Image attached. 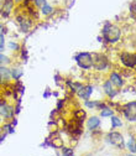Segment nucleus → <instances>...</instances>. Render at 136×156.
<instances>
[{
  "instance_id": "obj_1",
  "label": "nucleus",
  "mask_w": 136,
  "mask_h": 156,
  "mask_svg": "<svg viewBox=\"0 0 136 156\" xmlns=\"http://www.w3.org/2000/svg\"><path fill=\"white\" fill-rule=\"evenodd\" d=\"M103 36L104 38L110 42V44H115L116 41L120 38L121 36V31L119 27H116L115 25H111V24H106L105 27L103 29Z\"/></svg>"
},
{
  "instance_id": "obj_2",
  "label": "nucleus",
  "mask_w": 136,
  "mask_h": 156,
  "mask_svg": "<svg viewBox=\"0 0 136 156\" xmlns=\"http://www.w3.org/2000/svg\"><path fill=\"white\" fill-rule=\"evenodd\" d=\"M75 61L78 63V66L83 69H89L93 67V57L88 52H82L79 55H77Z\"/></svg>"
},
{
  "instance_id": "obj_3",
  "label": "nucleus",
  "mask_w": 136,
  "mask_h": 156,
  "mask_svg": "<svg viewBox=\"0 0 136 156\" xmlns=\"http://www.w3.org/2000/svg\"><path fill=\"white\" fill-rule=\"evenodd\" d=\"M109 62H108V58L104 55H94L93 58V67L98 71H103L105 68H108Z\"/></svg>"
},
{
  "instance_id": "obj_4",
  "label": "nucleus",
  "mask_w": 136,
  "mask_h": 156,
  "mask_svg": "<svg viewBox=\"0 0 136 156\" xmlns=\"http://www.w3.org/2000/svg\"><path fill=\"white\" fill-rule=\"evenodd\" d=\"M108 141L113 145V146H116L119 149H123L124 147V138L120 133H116V131H113L108 135Z\"/></svg>"
},
{
  "instance_id": "obj_5",
  "label": "nucleus",
  "mask_w": 136,
  "mask_h": 156,
  "mask_svg": "<svg viewBox=\"0 0 136 156\" xmlns=\"http://www.w3.org/2000/svg\"><path fill=\"white\" fill-rule=\"evenodd\" d=\"M135 107H136V103H135V102H130V103H127L126 105H124V107H123L124 115L127 118V120H129V122H135V119H136Z\"/></svg>"
},
{
  "instance_id": "obj_6",
  "label": "nucleus",
  "mask_w": 136,
  "mask_h": 156,
  "mask_svg": "<svg viewBox=\"0 0 136 156\" xmlns=\"http://www.w3.org/2000/svg\"><path fill=\"white\" fill-rule=\"evenodd\" d=\"M121 62L129 68H135V53L125 52L121 55Z\"/></svg>"
},
{
  "instance_id": "obj_7",
  "label": "nucleus",
  "mask_w": 136,
  "mask_h": 156,
  "mask_svg": "<svg viewBox=\"0 0 136 156\" xmlns=\"http://www.w3.org/2000/svg\"><path fill=\"white\" fill-rule=\"evenodd\" d=\"M0 114H2L4 118H11L14 115V108L6 103H0Z\"/></svg>"
},
{
  "instance_id": "obj_8",
  "label": "nucleus",
  "mask_w": 136,
  "mask_h": 156,
  "mask_svg": "<svg viewBox=\"0 0 136 156\" xmlns=\"http://www.w3.org/2000/svg\"><path fill=\"white\" fill-rule=\"evenodd\" d=\"M77 92H78V95L81 97V98L82 99H89V97H90V94H92V92H93V87L92 86H82L78 90H77Z\"/></svg>"
},
{
  "instance_id": "obj_9",
  "label": "nucleus",
  "mask_w": 136,
  "mask_h": 156,
  "mask_svg": "<svg viewBox=\"0 0 136 156\" xmlns=\"http://www.w3.org/2000/svg\"><path fill=\"white\" fill-rule=\"evenodd\" d=\"M12 5H14L12 0H6V2L3 3V6L0 8V11H2V15L4 17H8L10 15V12L12 11Z\"/></svg>"
},
{
  "instance_id": "obj_10",
  "label": "nucleus",
  "mask_w": 136,
  "mask_h": 156,
  "mask_svg": "<svg viewBox=\"0 0 136 156\" xmlns=\"http://www.w3.org/2000/svg\"><path fill=\"white\" fill-rule=\"evenodd\" d=\"M110 82H111V84H114V86H116V87H123L124 86V81H123V78L118 74V73H111L110 74Z\"/></svg>"
},
{
  "instance_id": "obj_11",
  "label": "nucleus",
  "mask_w": 136,
  "mask_h": 156,
  "mask_svg": "<svg viewBox=\"0 0 136 156\" xmlns=\"http://www.w3.org/2000/svg\"><path fill=\"white\" fill-rule=\"evenodd\" d=\"M100 125V120H99V118L98 116H92V118L88 120V128H89V130H94V129H96Z\"/></svg>"
},
{
  "instance_id": "obj_12",
  "label": "nucleus",
  "mask_w": 136,
  "mask_h": 156,
  "mask_svg": "<svg viewBox=\"0 0 136 156\" xmlns=\"http://www.w3.org/2000/svg\"><path fill=\"white\" fill-rule=\"evenodd\" d=\"M10 76L11 73L6 67H0V81H9Z\"/></svg>"
},
{
  "instance_id": "obj_13",
  "label": "nucleus",
  "mask_w": 136,
  "mask_h": 156,
  "mask_svg": "<svg viewBox=\"0 0 136 156\" xmlns=\"http://www.w3.org/2000/svg\"><path fill=\"white\" fill-rule=\"evenodd\" d=\"M113 84H111V82L110 81H108V82H105V84H104V89H105V93L109 95V97H113L116 94V92L115 90H113V87H111Z\"/></svg>"
},
{
  "instance_id": "obj_14",
  "label": "nucleus",
  "mask_w": 136,
  "mask_h": 156,
  "mask_svg": "<svg viewBox=\"0 0 136 156\" xmlns=\"http://www.w3.org/2000/svg\"><path fill=\"white\" fill-rule=\"evenodd\" d=\"M111 126H113V129L123 126V123H121V120L118 118V116H113L111 118Z\"/></svg>"
},
{
  "instance_id": "obj_15",
  "label": "nucleus",
  "mask_w": 136,
  "mask_h": 156,
  "mask_svg": "<svg viewBox=\"0 0 136 156\" xmlns=\"http://www.w3.org/2000/svg\"><path fill=\"white\" fill-rule=\"evenodd\" d=\"M41 8H42V9H41V11H42V14H44V15H48V14H51V12L53 11L52 6H50V5H47V4H44Z\"/></svg>"
},
{
  "instance_id": "obj_16",
  "label": "nucleus",
  "mask_w": 136,
  "mask_h": 156,
  "mask_svg": "<svg viewBox=\"0 0 136 156\" xmlns=\"http://www.w3.org/2000/svg\"><path fill=\"white\" fill-rule=\"evenodd\" d=\"M52 146L53 147H57V149H61V147H63V141L60 138H58V139H56V140L52 141Z\"/></svg>"
},
{
  "instance_id": "obj_17",
  "label": "nucleus",
  "mask_w": 136,
  "mask_h": 156,
  "mask_svg": "<svg viewBox=\"0 0 136 156\" xmlns=\"http://www.w3.org/2000/svg\"><path fill=\"white\" fill-rule=\"evenodd\" d=\"M11 76L15 78V80H19V78H20V77L23 76V71H20V69H12Z\"/></svg>"
},
{
  "instance_id": "obj_18",
  "label": "nucleus",
  "mask_w": 136,
  "mask_h": 156,
  "mask_svg": "<svg viewBox=\"0 0 136 156\" xmlns=\"http://www.w3.org/2000/svg\"><path fill=\"white\" fill-rule=\"evenodd\" d=\"M100 115H102V116H111V115H113V110L109 109V108H105V109L102 110Z\"/></svg>"
},
{
  "instance_id": "obj_19",
  "label": "nucleus",
  "mask_w": 136,
  "mask_h": 156,
  "mask_svg": "<svg viewBox=\"0 0 136 156\" xmlns=\"http://www.w3.org/2000/svg\"><path fill=\"white\" fill-rule=\"evenodd\" d=\"M129 150L132 152V154H135V140L134 139H131V140H129Z\"/></svg>"
},
{
  "instance_id": "obj_20",
  "label": "nucleus",
  "mask_w": 136,
  "mask_h": 156,
  "mask_svg": "<svg viewBox=\"0 0 136 156\" xmlns=\"http://www.w3.org/2000/svg\"><path fill=\"white\" fill-rule=\"evenodd\" d=\"M62 154H63V155H66V156H72V155L74 154V151H73L72 149H66V147H63Z\"/></svg>"
},
{
  "instance_id": "obj_21",
  "label": "nucleus",
  "mask_w": 136,
  "mask_h": 156,
  "mask_svg": "<svg viewBox=\"0 0 136 156\" xmlns=\"http://www.w3.org/2000/svg\"><path fill=\"white\" fill-rule=\"evenodd\" d=\"M4 50V34L0 32V52Z\"/></svg>"
},
{
  "instance_id": "obj_22",
  "label": "nucleus",
  "mask_w": 136,
  "mask_h": 156,
  "mask_svg": "<svg viewBox=\"0 0 136 156\" xmlns=\"http://www.w3.org/2000/svg\"><path fill=\"white\" fill-rule=\"evenodd\" d=\"M10 60H9V57L4 56V55H0V63H9Z\"/></svg>"
},
{
  "instance_id": "obj_23",
  "label": "nucleus",
  "mask_w": 136,
  "mask_h": 156,
  "mask_svg": "<svg viewBox=\"0 0 136 156\" xmlns=\"http://www.w3.org/2000/svg\"><path fill=\"white\" fill-rule=\"evenodd\" d=\"M85 105L92 108V107H96V105H99V103H98V102H89V101L87 99V102H85Z\"/></svg>"
},
{
  "instance_id": "obj_24",
  "label": "nucleus",
  "mask_w": 136,
  "mask_h": 156,
  "mask_svg": "<svg viewBox=\"0 0 136 156\" xmlns=\"http://www.w3.org/2000/svg\"><path fill=\"white\" fill-rule=\"evenodd\" d=\"M36 6H42L44 4H46V0H33Z\"/></svg>"
},
{
  "instance_id": "obj_25",
  "label": "nucleus",
  "mask_w": 136,
  "mask_h": 156,
  "mask_svg": "<svg viewBox=\"0 0 136 156\" xmlns=\"http://www.w3.org/2000/svg\"><path fill=\"white\" fill-rule=\"evenodd\" d=\"M9 47H10L11 50H19V45L15 44V42H9Z\"/></svg>"
},
{
  "instance_id": "obj_26",
  "label": "nucleus",
  "mask_w": 136,
  "mask_h": 156,
  "mask_svg": "<svg viewBox=\"0 0 136 156\" xmlns=\"http://www.w3.org/2000/svg\"><path fill=\"white\" fill-rule=\"evenodd\" d=\"M131 14L135 16V3H132V4H131Z\"/></svg>"
},
{
  "instance_id": "obj_27",
  "label": "nucleus",
  "mask_w": 136,
  "mask_h": 156,
  "mask_svg": "<svg viewBox=\"0 0 136 156\" xmlns=\"http://www.w3.org/2000/svg\"><path fill=\"white\" fill-rule=\"evenodd\" d=\"M2 3H3V2H2V0H0V4H2Z\"/></svg>"
},
{
  "instance_id": "obj_28",
  "label": "nucleus",
  "mask_w": 136,
  "mask_h": 156,
  "mask_svg": "<svg viewBox=\"0 0 136 156\" xmlns=\"http://www.w3.org/2000/svg\"><path fill=\"white\" fill-rule=\"evenodd\" d=\"M0 30H2V26H0Z\"/></svg>"
},
{
  "instance_id": "obj_29",
  "label": "nucleus",
  "mask_w": 136,
  "mask_h": 156,
  "mask_svg": "<svg viewBox=\"0 0 136 156\" xmlns=\"http://www.w3.org/2000/svg\"><path fill=\"white\" fill-rule=\"evenodd\" d=\"M0 122H2V120H0Z\"/></svg>"
}]
</instances>
